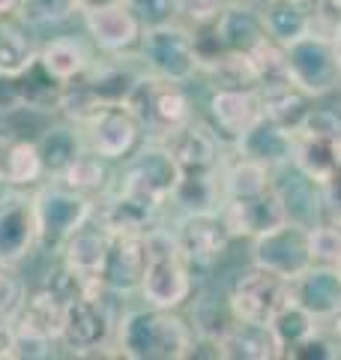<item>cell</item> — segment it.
I'll list each match as a JSON object with an SVG mask.
<instances>
[{"instance_id":"6da1fadb","label":"cell","mask_w":341,"mask_h":360,"mask_svg":"<svg viewBox=\"0 0 341 360\" xmlns=\"http://www.w3.org/2000/svg\"><path fill=\"white\" fill-rule=\"evenodd\" d=\"M195 342V328L180 309L141 307L117 319L114 354L126 360H186Z\"/></svg>"},{"instance_id":"7a4b0ae2","label":"cell","mask_w":341,"mask_h":360,"mask_svg":"<svg viewBox=\"0 0 341 360\" xmlns=\"http://www.w3.org/2000/svg\"><path fill=\"white\" fill-rule=\"evenodd\" d=\"M144 240H147L150 262H147L138 295L144 297L147 307L183 309L192 300V295H195V276H192L195 267L183 258L170 229L153 225V229L144 234Z\"/></svg>"},{"instance_id":"3957f363","label":"cell","mask_w":341,"mask_h":360,"mask_svg":"<svg viewBox=\"0 0 341 360\" xmlns=\"http://www.w3.org/2000/svg\"><path fill=\"white\" fill-rule=\"evenodd\" d=\"M126 105L141 120L144 135H150L153 141L168 139L170 132H177L180 127H186L192 120V99L183 90V84L159 78L147 70L135 82Z\"/></svg>"},{"instance_id":"277c9868","label":"cell","mask_w":341,"mask_h":360,"mask_svg":"<svg viewBox=\"0 0 341 360\" xmlns=\"http://www.w3.org/2000/svg\"><path fill=\"white\" fill-rule=\"evenodd\" d=\"M108 291H87L66 307L60 348L75 357H99L114 348L120 315L111 307Z\"/></svg>"},{"instance_id":"5b68a950","label":"cell","mask_w":341,"mask_h":360,"mask_svg":"<svg viewBox=\"0 0 341 360\" xmlns=\"http://www.w3.org/2000/svg\"><path fill=\"white\" fill-rule=\"evenodd\" d=\"M180 174L183 172H180L177 160L170 156L165 144L150 141V144H141L132 156L123 160V172L117 174L114 186L162 210L165 205H170V195L177 189Z\"/></svg>"},{"instance_id":"8992f818","label":"cell","mask_w":341,"mask_h":360,"mask_svg":"<svg viewBox=\"0 0 341 360\" xmlns=\"http://www.w3.org/2000/svg\"><path fill=\"white\" fill-rule=\"evenodd\" d=\"M138 58L147 72L168 78V82H177V84H189L201 72L192 27L180 25L177 18L165 21V25L144 27Z\"/></svg>"},{"instance_id":"52a82bcc","label":"cell","mask_w":341,"mask_h":360,"mask_svg":"<svg viewBox=\"0 0 341 360\" xmlns=\"http://www.w3.org/2000/svg\"><path fill=\"white\" fill-rule=\"evenodd\" d=\"M284 58L290 82L314 99L335 94L341 87V42L309 30L305 37L284 45Z\"/></svg>"},{"instance_id":"ba28073f","label":"cell","mask_w":341,"mask_h":360,"mask_svg":"<svg viewBox=\"0 0 341 360\" xmlns=\"http://www.w3.org/2000/svg\"><path fill=\"white\" fill-rule=\"evenodd\" d=\"M33 205H36L39 250L48 252H60L66 238L93 219V201L81 193L60 186L57 180L33 189Z\"/></svg>"},{"instance_id":"9c48e42d","label":"cell","mask_w":341,"mask_h":360,"mask_svg":"<svg viewBox=\"0 0 341 360\" xmlns=\"http://www.w3.org/2000/svg\"><path fill=\"white\" fill-rule=\"evenodd\" d=\"M252 264L284 276L293 283L314 264L312 258V225L300 219H284L276 229L252 238Z\"/></svg>"},{"instance_id":"30bf717a","label":"cell","mask_w":341,"mask_h":360,"mask_svg":"<svg viewBox=\"0 0 341 360\" xmlns=\"http://www.w3.org/2000/svg\"><path fill=\"white\" fill-rule=\"evenodd\" d=\"M290 297H293V288L288 279L252 264L231 283L225 303L236 321L269 324Z\"/></svg>"},{"instance_id":"8fae6325","label":"cell","mask_w":341,"mask_h":360,"mask_svg":"<svg viewBox=\"0 0 341 360\" xmlns=\"http://www.w3.org/2000/svg\"><path fill=\"white\" fill-rule=\"evenodd\" d=\"M81 127H84L87 150L99 153L108 162H123L126 156H132L141 148V139H144L141 120L135 117V111L126 103L99 105Z\"/></svg>"},{"instance_id":"7c38bea8","label":"cell","mask_w":341,"mask_h":360,"mask_svg":"<svg viewBox=\"0 0 341 360\" xmlns=\"http://www.w3.org/2000/svg\"><path fill=\"white\" fill-rule=\"evenodd\" d=\"M39 246L33 189L6 186L0 195V264L18 267Z\"/></svg>"},{"instance_id":"4fadbf2b","label":"cell","mask_w":341,"mask_h":360,"mask_svg":"<svg viewBox=\"0 0 341 360\" xmlns=\"http://www.w3.org/2000/svg\"><path fill=\"white\" fill-rule=\"evenodd\" d=\"M170 231H174L183 258L195 270H210L234 240L222 210H186Z\"/></svg>"},{"instance_id":"5bb4252c","label":"cell","mask_w":341,"mask_h":360,"mask_svg":"<svg viewBox=\"0 0 341 360\" xmlns=\"http://www.w3.org/2000/svg\"><path fill=\"white\" fill-rule=\"evenodd\" d=\"M81 25L99 54H132L144 37L141 18L126 4L81 9Z\"/></svg>"},{"instance_id":"9a60e30c","label":"cell","mask_w":341,"mask_h":360,"mask_svg":"<svg viewBox=\"0 0 341 360\" xmlns=\"http://www.w3.org/2000/svg\"><path fill=\"white\" fill-rule=\"evenodd\" d=\"M207 115L210 127L227 144H234L246 129H252L264 117V99H260L258 87H213Z\"/></svg>"},{"instance_id":"2e32d148","label":"cell","mask_w":341,"mask_h":360,"mask_svg":"<svg viewBox=\"0 0 341 360\" xmlns=\"http://www.w3.org/2000/svg\"><path fill=\"white\" fill-rule=\"evenodd\" d=\"M219 210L225 217V225H227V231H231V238H248V240L269 231V229H276L279 222L290 219L276 184H272L267 193H258V195H248V198H225Z\"/></svg>"},{"instance_id":"e0dca14e","label":"cell","mask_w":341,"mask_h":360,"mask_svg":"<svg viewBox=\"0 0 341 360\" xmlns=\"http://www.w3.org/2000/svg\"><path fill=\"white\" fill-rule=\"evenodd\" d=\"M111 231H105L96 219L84 222L78 231H72L60 246V264L84 283L87 291H102V267L108 258Z\"/></svg>"},{"instance_id":"ac0fdd59","label":"cell","mask_w":341,"mask_h":360,"mask_svg":"<svg viewBox=\"0 0 341 360\" xmlns=\"http://www.w3.org/2000/svg\"><path fill=\"white\" fill-rule=\"evenodd\" d=\"M72 300H75L72 295H66L63 288H57L51 283H42L36 291H27L18 315L13 319L15 333H27V336H36V340H48L60 345L66 307Z\"/></svg>"},{"instance_id":"d6986e66","label":"cell","mask_w":341,"mask_h":360,"mask_svg":"<svg viewBox=\"0 0 341 360\" xmlns=\"http://www.w3.org/2000/svg\"><path fill=\"white\" fill-rule=\"evenodd\" d=\"M150 252H147L144 234H111L108 258L102 267V291L108 295H132L138 291Z\"/></svg>"},{"instance_id":"ffe728a7","label":"cell","mask_w":341,"mask_h":360,"mask_svg":"<svg viewBox=\"0 0 341 360\" xmlns=\"http://www.w3.org/2000/svg\"><path fill=\"white\" fill-rule=\"evenodd\" d=\"M162 144L170 150V156L177 160L180 172H219L225 162L222 144L225 139L213 127L189 120L186 127H180L177 132H170Z\"/></svg>"},{"instance_id":"44dd1931","label":"cell","mask_w":341,"mask_h":360,"mask_svg":"<svg viewBox=\"0 0 341 360\" xmlns=\"http://www.w3.org/2000/svg\"><path fill=\"white\" fill-rule=\"evenodd\" d=\"M93 219L111 234H147L159 225V207L114 186L111 193L93 201Z\"/></svg>"},{"instance_id":"7402d4cb","label":"cell","mask_w":341,"mask_h":360,"mask_svg":"<svg viewBox=\"0 0 341 360\" xmlns=\"http://www.w3.org/2000/svg\"><path fill=\"white\" fill-rule=\"evenodd\" d=\"M36 150L45 168V177H60L72 162H78L87 153V139H84V127L78 120L60 117L51 120L48 127H42L39 139H36Z\"/></svg>"},{"instance_id":"603a6c76","label":"cell","mask_w":341,"mask_h":360,"mask_svg":"<svg viewBox=\"0 0 341 360\" xmlns=\"http://www.w3.org/2000/svg\"><path fill=\"white\" fill-rule=\"evenodd\" d=\"M213 25L231 54H252L258 45L269 39L264 18H260V6L248 0H227L222 13L213 18Z\"/></svg>"},{"instance_id":"cb8c5ba5","label":"cell","mask_w":341,"mask_h":360,"mask_svg":"<svg viewBox=\"0 0 341 360\" xmlns=\"http://www.w3.org/2000/svg\"><path fill=\"white\" fill-rule=\"evenodd\" d=\"M231 148H234V153H240L246 160L260 162V165H267L269 172H276V168L290 165V160H293V132L279 127L276 120L260 117Z\"/></svg>"},{"instance_id":"d4e9b609","label":"cell","mask_w":341,"mask_h":360,"mask_svg":"<svg viewBox=\"0 0 341 360\" xmlns=\"http://www.w3.org/2000/svg\"><path fill=\"white\" fill-rule=\"evenodd\" d=\"M293 300L302 303L314 319H333L341 309V270L338 264H312L290 283Z\"/></svg>"},{"instance_id":"484cf974","label":"cell","mask_w":341,"mask_h":360,"mask_svg":"<svg viewBox=\"0 0 341 360\" xmlns=\"http://www.w3.org/2000/svg\"><path fill=\"white\" fill-rule=\"evenodd\" d=\"M222 360H279L281 345L269 324L231 321L219 336Z\"/></svg>"},{"instance_id":"4316f807","label":"cell","mask_w":341,"mask_h":360,"mask_svg":"<svg viewBox=\"0 0 341 360\" xmlns=\"http://www.w3.org/2000/svg\"><path fill=\"white\" fill-rule=\"evenodd\" d=\"M93 60H96L93 42L72 37V33H66V37H51L39 45V63L66 84L75 82V78H81L90 66H93Z\"/></svg>"},{"instance_id":"83f0119b","label":"cell","mask_w":341,"mask_h":360,"mask_svg":"<svg viewBox=\"0 0 341 360\" xmlns=\"http://www.w3.org/2000/svg\"><path fill=\"white\" fill-rule=\"evenodd\" d=\"M341 160V141L329 139V135H317V132H293V160L290 165L297 168L302 177H309L312 184L321 186L329 177V172L338 165Z\"/></svg>"},{"instance_id":"f1b7e54d","label":"cell","mask_w":341,"mask_h":360,"mask_svg":"<svg viewBox=\"0 0 341 360\" xmlns=\"http://www.w3.org/2000/svg\"><path fill=\"white\" fill-rule=\"evenodd\" d=\"M260 99H264V117L276 120L279 127L297 132L309 111L314 108V96L305 94L302 87H297L293 82H281V84H272L260 90Z\"/></svg>"},{"instance_id":"f546056e","label":"cell","mask_w":341,"mask_h":360,"mask_svg":"<svg viewBox=\"0 0 341 360\" xmlns=\"http://www.w3.org/2000/svg\"><path fill=\"white\" fill-rule=\"evenodd\" d=\"M33 27H27L21 18H4L0 25V75H13L18 78L27 66L36 63L39 58V45L33 39Z\"/></svg>"},{"instance_id":"4dcf8cb0","label":"cell","mask_w":341,"mask_h":360,"mask_svg":"<svg viewBox=\"0 0 341 360\" xmlns=\"http://www.w3.org/2000/svg\"><path fill=\"white\" fill-rule=\"evenodd\" d=\"M258 6H260L267 37L279 45H288L312 30V9L300 4V0H264Z\"/></svg>"},{"instance_id":"1f68e13d","label":"cell","mask_w":341,"mask_h":360,"mask_svg":"<svg viewBox=\"0 0 341 360\" xmlns=\"http://www.w3.org/2000/svg\"><path fill=\"white\" fill-rule=\"evenodd\" d=\"M45 177V168L39 160L36 141L25 139V135H13L4 148V160H0V184L6 186H33Z\"/></svg>"},{"instance_id":"d6a6232c","label":"cell","mask_w":341,"mask_h":360,"mask_svg":"<svg viewBox=\"0 0 341 360\" xmlns=\"http://www.w3.org/2000/svg\"><path fill=\"white\" fill-rule=\"evenodd\" d=\"M111 177H114V174H111L108 160H102L99 153L87 150L81 160L72 162L60 177H54V180H57L60 186L72 189V193L87 195L90 201H99L102 195L114 189V180H111Z\"/></svg>"},{"instance_id":"836d02e7","label":"cell","mask_w":341,"mask_h":360,"mask_svg":"<svg viewBox=\"0 0 341 360\" xmlns=\"http://www.w3.org/2000/svg\"><path fill=\"white\" fill-rule=\"evenodd\" d=\"M18 90H21V105H25L21 111H36V115H42V111H60L66 82L51 75L36 58V63L27 66V70L18 75Z\"/></svg>"},{"instance_id":"e575fe53","label":"cell","mask_w":341,"mask_h":360,"mask_svg":"<svg viewBox=\"0 0 341 360\" xmlns=\"http://www.w3.org/2000/svg\"><path fill=\"white\" fill-rule=\"evenodd\" d=\"M222 195L225 198H248L258 193H267L272 186V172L267 165L252 162L246 156L234 153V160H225L219 168Z\"/></svg>"},{"instance_id":"d590c367","label":"cell","mask_w":341,"mask_h":360,"mask_svg":"<svg viewBox=\"0 0 341 360\" xmlns=\"http://www.w3.org/2000/svg\"><path fill=\"white\" fill-rule=\"evenodd\" d=\"M222 180L219 172H183L177 180V189L170 195V205L186 210H219L222 207Z\"/></svg>"},{"instance_id":"8d00e7d4","label":"cell","mask_w":341,"mask_h":360,"mask_svg":"<svg viewBox=\"0 0 341 360\" xmlns=\"http://www.w3.org/2000/svg\"><path fill=\"white\" fill-rule=\"evenodd\" d=\"M269 328H272V333H276V340H279V345H281V354H284L288 348L300 345L302 340L314 336L317 330L323 328V321H321V319H314V315L305 309L302 303H297V300L290 297V300L279 309L276 319L269 321Z\"/></svg>"},{"instance_id":"74e56055","label":"cell","mask_w":341,"mask_h":360,"mask_svg":"<svg viewBox=\"0 0 341 360\" xmlns=\"http://www.w3.org/2000/svg\"><path fill=\"white\" fill-rule=\"evenodd\" d=\"M81 15L78 0H18V13L27 27H54V25H66L69 18Z\"/></svg>"},{"instance_id":"f35d334b","label":"cell","mask_w":341,"mask_h":360,"mask_svg":"<svg viewBox=\"0 0 341 360\" xmlns=\"http://www.w3.org/2000/svg\"><path fill=\"white\" fill-rule=\"evenodd\" d=\"M248 63L255 70V82H258V90L264 87H272V84H281V82H290L288 75V58H284V45L267 39L264 45L248 54Z\"/></svg>"},{"instance_id":"ab89813d","label":"cell","mask_w":341,"mask_h":360,"mask_svg":"<svg viewBox=\"0 0 341 360\" xmlns=\"http://www.w3.org/2000/svg\"><path fill=\"white\" fill-rule=\"evenodd\" d=\"M312 258L314 264H338L341 258V222L317 219L312 225Z\"/></svg>"},{"instance_id":"60d3db41","label":"cell","mask_w":341,"mask_h":360,"mask_svg":"<svg viewBox=\"0 0 341 360\" xmlns=\"http://www.w3.org/2000/svg\"><path fill=\"white\" fill-rule=\"evenodd\" d=\"M281 357H288V360H335V357H341V342L321 328L314 336H309V340L288 348Z\"/></svg>"},{"instance_id":"b9f144b4","label":"cell","mask_w":341,"mask_h":360,"mask_svg":"<svg viewBox=\"0 0 341 360\" xmlns=\"http://www.w3.org/2000/svg\"><path fill=\"white\" fill-rule=\"evenodd\" d=\"M27 297V285L21 274L9 264H0V319H15Z\"/></svg>"},{"instance_id":"7bdbcfd3","label":"cell","mask_w":341,"mask_h":360,"mask_svg":"<svg viewBox=\"0 0 341 360\" xmlns=\"http://www.w3.org/2000/svg\"><path fill=\"white\" fill-rule=\"evenodd\" d=\"M126 6L141 18L144 27L165 25V21H174L177 18L174 0H126Z\"/></svg>"},{"instance_id":"ee69618b","label":"cell","mask_w":341,"mask_h":360,"mask_svg":"<svg viewBox=\"0 0 341 360\" xmlns=\"http://www.w3.org/2000/svg\"><path fill=\"white\" fill-rule=\"evenodd\" d=\"M227 0H174L177 18L189 21V25H207L225 9Z\"/></svg>"},{"instance_id":"f6af8a7d","label":"cell","mask_w":341,"mask_h":360,"mask_svg":"<svg viewBox=\"0 0 341 360\" xmlns=\"http://www.w3.org/2000/svg\"><path fill=\"white\" fill-rule=\"evenodd\" d=\"M60 348L57 342H48V340H36V336H27V333H15V342H13V357L9 360H42V357H54Z\"/></svg>"},{"instance_id":"bcb514c9","label":"cell","mask_w":341,"mask_h":360,"mask_svg":"<svg viewBox=\"0 0 341 360\" xmlns=\"http://www.w3.org/2000/svg\"><path fill=\"white\" fill-rule=\"evenodd\" d=\"M321 198H323L326 217L341 222V160H338V165L333 168V172H329V177L321 184Z\"/></svg>"},{"instance_id":"7dc6e473","label":"cell","mask_w":341,"mask_h":360,"mask_svg":"<svg viewBox=\"0 0 341 360\" xmlns=\"http://www.w3.org/2000/svg\"><path fill=\"white\" fill-rule=\"evenodd\" d=\"M25 108L21 105V90H18V78L13 75H0V115H18Z\"/></svg>"},{"instance_id":"c3c4849f","label":"cell","mask_w":341,"mask_h":360,"mask_svg":"<svg viewBox=\"0 0 341 360\" xmlns=\"http://www.w3.org/2000/svg\"><path fill=\"white\" fill-rule=\"evenodd\" d=\"M13 342H15V324H13V319H0V360L13 357Z\"/></svg>"},{"instance_id":"681fc988","label":"cell","mask_w":341,"mask_h":360,"mask_svg":"<svg viewBox=\"0 0 341 360\" xmlns=\"http://www.w3.org/2000/svg\"><path fill=\"white\" fill-rule=\"evenodd\" d=\"M323 330H326V333H333L335 340L341 342V309L333 315V319H326V321H323Z\"/></svg>"},{"instance_id":"f907efd6","label":"cell","mask_w":341,"mask_h":360,"mask_svg":"<svg viewBox=\"0 0 341 360\" xmlns=\"http://www.w3.org/2000/svg\"><path fill=\"white\" fill-rule=\"evenodd\" d=\"M117 4H126V0H78L81 9H99V6H117Z\"/></svg>"},{"instance_id":"816d5d0a","label":"cell","mask_w":341,"mask_h":360,"mask_svg":"<svg viewBox=\"0 0 341 360\" xmlns=\"http://www.w3.org/2000/svg\"><path fill=\"white\" fill-rule=\"evenodd\" d=\"M18 13V0H0V18H13Z\"/></svg>"},{"instance_id":"f5cc1de1","label":"cell","mask_w":341,"mask_h":360,"mask_svg":"<svg viewBox=\"0 0 341 360\" xmlns=\"http://www.w3.org/2000/svg\"><path fill=\"white\" fill-rule=\"evenodd\" d=\"M13 135H15V132H9V129H4V132H0V160H4V148H6V141L13 139Z\"/></svg>"},{"instance_id":"db71d44e","label":"cell","mask_w":341,"mask_h":360,"mask_svg":"<svg viewBox=\"0 0 341 360\" xmlns=\"http://www.w3.org/2000/svg\"><path fill=\"white\" fill-rule=\"evenodd\" d=\"M300 4H305V6L312 9V6H317V4H323V0H300Z\"/></svg>"},{"instance_id":"11a10c76","label":"cell","mask_w":341,"mask_h":360,"mask_svg":"<svg viewBox=\"0 0 341 360\" xmlns=\"http://www.w3.org/2000/svg\"><path fill=\"white\" fill-rule=\"evenodd\" d=\"M248 4H264V0H248Z\"/></svg>"},{"instance_id":"9f6ffc18","label":"cell","mask_w":341,"mask_h":360,"mask_svg":"<svg viewBox=\"0 0 341 360\" xmlns=\"http://www.w3.org/2000/svg\"><path fill=\"white\" fill-rule=\"evenodd\" d=\"M338 270H341V258H338Z\"/></svg>"},{"instance_id":"6f0895ef","label":"cell","mask_w":341,"mask_h":360,"mask_svg":"<svg viewBox=\"0 0 341 360\" xmlns=\"http://www.w3.org/2000/svg\"><path fill=\"white\" fill-rule=\"evenodd\" d=\"M0 25H4V18H0Z\"/></svg>"}]
</instances>
